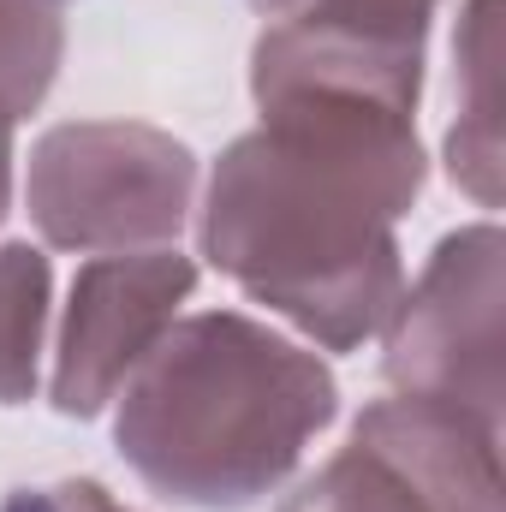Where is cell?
I'll return each mask as SVG.
<instances>
[{"instance_id": "obj_4", "label": "cell", "mask_w": 506, "mask_h": 512, "mask_svg": "<svg viewBox=\"0 0 506 512\" xmlns=\"http://www.w3.org/2000/svg\"><path fill=\"white\" fill-rule=\"evenodd\" d=\"M280 512H501L495 423L411 393L376 399Z\"/></svg>"}, {"instance_id": "obj_6", "label": "cell", "mask_w": 506, "mask_h": 512, "mask_svg": "<svg viewBox=\"0 0 506 512\" xmlns=\"http://www.w3.org/2000/svg\"><path fill=\"white\" fill-rule=\"evenodd\" d=\"M191 286H197V268L179 251L96 256L78 274L72 310L60 328L54 405L66 417L102 411L120 393V382L143 364V352L167 334V322L191 298Z\"/></svg>"}, {"instance_id": "obj_8", "label": "cell", "mask_w": 506, "mask_h": 512, "mask_svg": "<svg viewBox=\"0 0 506 512\" xmlns=\"http://www.w3.org/2000/svg\"><path fill=\"white\" fill-rule=\"evenodd\" d=\"M48 316V262L30 245H0V405L30 399Z\"/></svg>"}, {"instance_id": "obj_11", "label": "cell", "mask_w": 506, "mask_h": 512, "mask_svg": "<svg viewBox=\"0 0 506 512\" xmlns=\"http://www.w3.org/2000/svg\"><path fill=\"white\" fill-rule=\"evenodd\" d=\"M0 512H126L102 483H48V489H18Z\"/></svg>"}, {"instance_id": "obj_3", "label": "cell", "mask_w": 506, "mask_h": 512, "mask_svg": "<svg viewBox=\"0 0 506 512\" xmlns=\"http://www.w3.org/2000/svg\"><path fill=\"white\" fill-rule=\"evenodd\" d=\"M197 161L137 120L54 126L30 155V221L60 251L161 245L185 227Z\"/></svg>"}, {"instance_id": "obj_7", "label": "cell", "mask_w": 506, "mask_h": 512, "mask_svg": "<svg viewBox=\"0 0 506 512\" xmlns=\"http://www.w3.org/2000/svg\"><path fill=\"white\" fill-rule=\"evenodd\" d=\"M459 78L471 84V102H459V126H453V179L471 185L477 203H495L501 185V137H495V24H489V0H471V24L459 36Z\"/></svg>"}, {"instance_id": "obj_9", "label": "cell", "mask_w": 506, "mask_h": 512, "mask_svg": "<svg viewBox=\"0 0 506 512\" xmlns=\"http://www.w3.org/2000/svg\"><path fill=\"white\" fill-rule=\"evenodd\" d=\"M60 12L54 0H0V131H12L54 84Z\"/></svg>"}, {"instance_id": "obj_12", "label": "cell", "mask_w": 506, "mask_h": 512, "mask_svg": "<svg viewBox=\"0 0 506 512\" xmlns=\"http://www.w3.org/2000/svg\"><path fill=\"white\" fill-rule=\"evenodd\" d=\"M6 197H12V131H0V215H6Z\"/></svg>"}, {"instance_id": "obj_10", "label": "cell", "mask_w": 506, "mask_h": 512, "mask_svg": "<svg viewBox=\"0 0 506 512\" xmlns=\"http://www.w3.org/2000/svg\"><path fill=\"white\" fill-rule=\"evenodd\" d=\"M274 12H316V18H346L364 30H387V36H411L423 42L435 0H262Z\"/></svg>"}, {"instance_id": "obj_1", "label": "cell", "mask_w": 506, "mask_h": 512, "mask_svg": "<svg viewBox=\"0 0 506 512\" xmlns=\"http://www.w3.org/2000/svg\"><path fill=\"white\" fill-rule=\"evenodd\" d=\"M256 102L262 126L209 179L203 251L251 298L352 352L399 304L393 221L423 185L417 102L340 84H274Z\"/></svg>"}, {"instance_id": "obj_2", "label": "cell", "mask_w": 506, "mask_h": 512, "mask_svg": "<svg viewBox=\"0 0 506 512\" xmlns=\"http://www.w3.org/2000/svg\"><path fill=\"white\" fill-rule=\"evenodd\" d=\"M334 417V376L251 316L167 328L120 399V453L185 507H251Z\"/></svg>"}, {"instance_id": "obj_5", "label": "cell", "mask_w": 506, "mask_h": 512, "mask_svg": "<svg viewBox=\"0 0 506 512\" xmlns=\"http://www.w3.org/2000/svg\"><path fill=\"white\" fill-rule=\"evenodd\" d=\"M387 376L411 399L453 405L477 423L501 417V233L465 227L441 239L411 298L393 304Z\"/></svg>"}]
</instances>
